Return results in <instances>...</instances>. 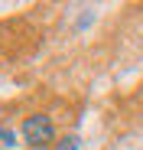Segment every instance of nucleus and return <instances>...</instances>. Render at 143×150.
I'll return each mask as SVG.
<instances>
[{"label": "nucleus", "mask_w": 143, "mask_h": 150, "mask_svg": "<svg viewBox=\"0 0 143 150\" xmlns=\"http://www.w3.org/2000/svg\"><path fill=\"white\" fill-rule=\"evenodd\" d=\"M23 137H26L29 147H46L49 140H55V127H52V121L46 117V114H29L26 121H23Z\"/></svg>", "instance_id": "obj_1"}, {"label": "nucleus", "mask_w": 143, "mask_h": 150, "mask_svg": "<svg viewBox=\"0 0 143 150\" xmlns=\"http://www.w3.org/2000/svg\"><path fill=\"white\" fill-rule=\"evenodd\" d=\"M55 150H78V137H75V134H72V137H65Z\"/></svg>", "instance_id": "obj_2"}, {"label": "nucleus", "mask_w": 143, "mask_h": 150, "mask_svg": "<svg viewBox=\"0 0 143 150\" xmlns=\"http://www.w3.org/2000/svg\"><path fill=\"white\" fill-rule=\"evenodd\" d=\"M0 144L13 147V144H16V140H13V131H4V127H0Z\"/></svg>", "instance_id": "obj_3"}]
</instances>
